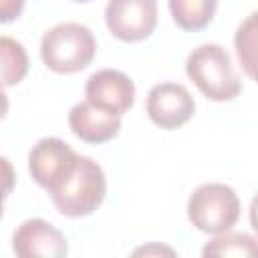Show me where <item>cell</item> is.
Listing matches in <instances>:
<instances>
[{"label":"cell","instance_id":"1","mask_svg":"<svg viewBox=\"0 0 258 258\" xmlns=\"http://www.w3.org/2000/svg\"><path fill=\"white\" fill-rule=\"evenodd\" d=\"M97 52V40L89 26L79 22H60L48 28L40 40V58L44 67L58 75H73L87 69Z\"/></svg>","mask_w":258,"mask_h":258},{"label":"cell","instance_id":"2","mask_svg":"<svg viewBox=\"0 0 258 258\" xmlns=\"http://www.w3.org/2000/svg\"><path fill=\"white\" fill-rule=\"evenodd\" d=\"M185 73L200 93L210 101H234L242 91L240 77L234 71L228 50L214 42L200 44L189 52Z\"/></svg>","mask_w":258,"mask_h":258},{"label":"cell","instance_id":"3","mask_svg":"<svg viewBox=\"0 0 258 258\" xmlns=\"http://www.w3.org/2000/svg\"><path fill=\"white\" fill-rule=\"evenodd\" d=\"M105 194H107V179L103 167L95 159L87 155H79L73 173L48 196L60 216L85 218L91 216L103 204Z\"/></svg>","mask_w":258,"mask_h":258},{"label":"cell","instance_id":"4","mask_svg":"<svg viewBox=\"0 0 258 258\" xmlns=\"http://www.w3.org/2000/svg\"><path fill=\"white\" fill-rule=\"evenodd\" d=\"M187 218L204 234L230 232L240 218L238 194L226 183H202L187 200Z\"/></svg>","mask_w":258,"mask_h":258},{"label":"cell","instance_id":"5","mask_svg":"<svg viewBox=\"0 0 258 258\" xmlns=\"http://www.w3.org/2000/svg\"><path fill=\"white\" fill-rule=\"evenodd\" d=\"M79 153L58 137H42L28 153V171L32 179L52 194L75 169Z\"/></svg>","mask_w":258,"mask_h":258},{"label":"cell","instance_id":"6","mask_svg":"<svg viewBox=\"0 0 258 258\" xmlns=\"http://www.w3.org/2000/svg\"><path fill=\"white\" fill-rule=\"evenodd\" d=\"M105 24L123 42L145 40L157 26V0H109Z\"/></svg>","mask_w":258,"mask_h":258},{"label":"cell","instance_id":"7","mask_svg":"<svg viewBox=\"0 0 258 258\" xmlns=\"http://www.w3.org/2000/svg\"><path fill=\"white\" fill-rule=\"evenodd\" d=\"M145 111L151 123L165 131L179 129L196 113V101L179 83H159L149 89Z\"/></svg>","mask_w":258,"mask_h":258},{"label":"cell","instance_id":"8","mask_svg":"<svg viewBox=\"0 0 258 258\" xmlns=\"http://www.w3.org/2000/svg\"><path fill=\"white\" fill-rule=\"evenodd\" d=\"M85 97L91 105L123 117L135 103V85L121 71L101 69L87 79Z\"/></svg>","mask_w":258,"mask_h":258},{"label":"cell","instance_id":"9","mask_svg":"<svg viewBox=\"0 0 258 258\" xmlns=\"http://www.w3.org/2000/svg\"><path fill=\"white\" fill-rule=\"evenodd\" d=\"M12 250L20 258H62L69 252L67 238L50 222L42 218H30L22 222L12 236Z\"/></svg>","mask_w":258,"mask_h":258},{"label":"cell","instance_id":"10","mask_svg":"<svg viewBox=\"0 0 258 258\" xmlns=\"http://www.w3.org/2000/svg\"><path fill=\"white\" fill-rule=\"evenodd\" d=\"M69 127L81 141L99 145L119 135L121 117L115 113L103 111L85 99L83 103H77L69 111Z\"/></svg>","mask_w":258,"mask_h":258},{"label":"cell","instance_id":"11","mask_svg":"<svg viewBox=\"0 0 258 258\" xmlns=\"http://www.w3.org/2000/svg\"><path fill=\"white\" fill-rule=\"evenodd\" d=\"M234 50L242 71L258 83V10L250 12L236 28Z\"/></svg>","mask_w":258,"mask_h":258},{"label":"cell","instance_id":"12","mask_svg":"<svg viewBox=\"0 0 258 258\" xmlns=\"http://www.w3.org/2000/svg\"><path fill=\"white\" fill-rule=\"evenodd\" d=\"M173 22L187 32L206 28L218 8V0H167Z\"/></svg>","mask_w":258,"mask_h":258},{"label":"cell","instance_id":"13","mask_svg":"<svg viewBox=\"0 0 258 258\" xmlns=\"http://www.w3.org/2000/svg\"><path fill=\"white\" fill-rule=\"evenodd\" d=\"M204 256H258V240L246 232H224L210 240L204 250Z\"/></svg>","mask_w":258,"mask_h":258},{"label":"cell","instance_id":"14","mask_svg":"<svg viewBox=\"0 0 258 258\" xmlns=\"http://www.w3.org/2000/svg\"><path fill=\"white\" fill-rule=\"evenodd\" d=\"M0 56H2V85L4 87L18 85L28 73V56L24 46L10 36H2Z\"/></svg>","mask_w":258,"mask_h":258},{"label":"cell","instance_id":"15","mask_svg":"<svg viewBox=\"0 0 258 258\" xmlns=\"http://www.w3.org/2000/svg\"><path fill=\"white\" fill-rule=\"evenodd\" d=\"M22 8H24V0H0V20L4 24L12 22L22 14Z\"/></svg>","mask_w":258,"mask_h":258},{"label":"cell","instance_id":"16","mask_svg":"<svg viewBox=\"0 0 258 258\" xmlns=\"http://www.w3.org/2000/svg\"><path fill=\"white\" fill-rule=\"evenodd\" d=\"M250 224H252L254 232L258 234V194L250 202Z\"/></svg>","mask_w":258,"mask_h":258},{"label":"cell","instance_id":"17","mask_svg":"<svg viewBox=\"0 0 258 258\" xmlns=\"http://www.w3.org/2000/svg\"><path fill=\"white\" fill-rule=\"evenodd\" d=\"M149 252H169V254H173V250H169V248H159V246H151V248H139V250H135V254H149Z\"/></svg>","mask_w":258,"mask_h":258},{"label":"cell","instance_id":"18","mask_svg":"<svg viewBox=\"0 0 258 258\" xmlns=\"http://www.w3.org/2000/svg\"><path fill=\"white\" fill-rule=\"evenodd\" d=\"M73 2H91V0H73Z\"/></svg>","mask_w":258,"mask_h":258}]
</instances>
